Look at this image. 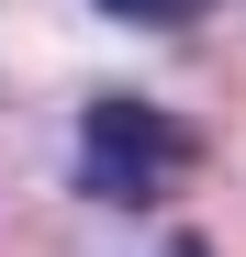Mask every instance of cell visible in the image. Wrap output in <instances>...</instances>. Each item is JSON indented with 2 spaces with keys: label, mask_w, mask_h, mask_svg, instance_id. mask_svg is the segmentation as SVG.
Wrapping results in <instances>:
<instances>
[{
  "label": "cell",
  "mask_w": 246,
  "mask_h": 257,
  "mask_svg": "<svg viewBox=\"0 0 246 257\" xmlns=\"http://www.w3.org/2000/svg\"><path fill=\"white\" fill-rule=\"evenodd\" d=\"M168 257H213V246H168Z\"/></svg>",
  "instance_id": "cell-3"
},
{
  "label": "cell",
  "mask_w": 246,
  "mask_h": 257,
  "mask_svg": "<svg viewBox=\"0 0 246 257\" xmlns=\"http://www.w3.org/2000/svg\"><path fill=\"white\" fill-rule=\"evenodd\" d=\"M112 23H157V34H179V23H201L213 0H101Z\"/></svg>",
  "instance_id": "cell-2"
},
{
  "label": "cell",
  "mask_w": 246,
  "mask_h": 257,
  "mask_svg": "<svg viewBox=\"0 0 246 257\" xmlns=\"http://www.w3.org/2000/svg\"><path fill=\"white\" fill-rule=\"evenodd\" d=\"M190 168H201V135L179 112L123 101V90L78 112V190H90V201H123V212H135V201H168Z\"/></svg>",
  "instance_id": "cell-1"
}]
</instances>
